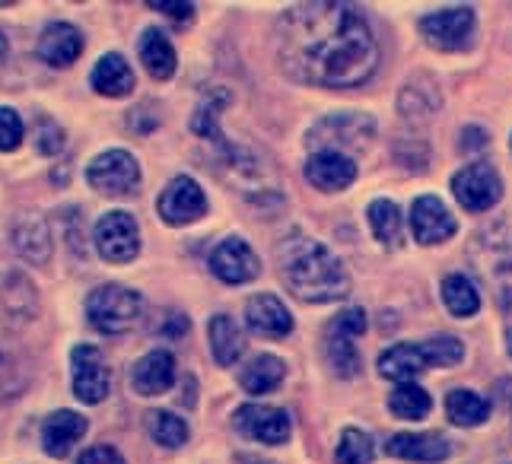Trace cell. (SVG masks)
<instances>
[{"label":"cell","instance_id":"6da1fadb","mask_svg":"<svg viewBox=\"0 0 512 464\" xmlns=\"http://www.w3.org/2000/svg\"><path fill=\"white\" fill-rule=\"evenodd\" d=\"M277 55L287 74L312 86H363L379 67L366 16L350 4H299L277 23Z\"/></svg>","mask_w":512,"mask_h":464},{"label":"cell","instance_id":"7a4b0ae2","mask_svg":"<svg viewBox=\"0 0 512 464\" xmlns=\"http://www.w3.org/2000/svg\"><path fill=\"white\" fill-rule=\"evenodd\" d=\"M280 277L306 302H338L350 293V277L331 248L315 242L306 232H287L277 248Z\"/></svg>","mask_w":512,"mask_h":464},{"label":"cell","instance_id":"3957f363","mask_svg":"<svg viewBox=\"0 0 512 464\" xmlns=\"http://www.w3.org/2000/svg\"><path fill=\"white\" fill-rule=\"evenodd\" d=\"M376 137V121L366 112H334L319 118L306 134V144L312 153H353V150H366L369 140Z\"/></svg>","mask_w":512,"mask_h":464},{"label":"cell","instance_id":"277c9868","mask_svg":"<svg viewBox=\"0 0 512 464\" xmlns=\"http://www.w3.org/2000/svg\"><path fill=\"white\" fill-rule=\"evenodd\" d=\"M144 312V299L137 290L121 287V283H102L86 296V318L102 334H125L137 325Z\"/></svg>","mask_w":512,"mask_h":464},{"label":"cell","instance_id":"5b68a950","mask_svg":"<svg viewBox=\"0 0 512 464\" xmlns=\"http://www.w3.org/2000/svg\"><path fill=\"white\" fill-rule=\"evenodd\" d=\"M93 239H96V252L105 261H112V264H128L140 252L137 220L131 217V213H125V210L102 213L96 229H93Z\"/></svg>","mask_w":512,"mask_h":464},{"label":"cell","instance_id":"8992f818","mask_svg":"<svg viewBox=\"0 0 512 464\" xmlns=\"http://www.w3.org/2000/svg\"><path fill=\"white\" fill-rule=\"evenodd\" d=\"M455 201L471 213H484L503 198V178L490 163H471L452 178Z\"/></svg>","mask_w":512,"mask_h":464},{"label":"cell","instance_id":"52a82bcc","mask_svg":"<svg viewBox=\"0 0 512 464\" xmlns=\"http://www.w3.org/2000/svg\"><path fill=\"white\" fill-rule=\"evenodd\" d=\"M86 182L99 194H131L140 185V166L128 150H105L86 166Z\"/></svg>","mask_w":512,"mask_h":464},{"label":"cell","instance_id":"ba28073f","mask_svg":"<svg viewBox=\"0 0 512 464\" xmlns=\"http://www.w3.org/2000/svg\"><path fill=\"white\" fill-rule=\"evenodd\" d=\"M70 372H74V395L83 404H102L112 391V372L102 353L90 344H80L70 353Z\"/></svg>","mask_w":512,"mask_h":464},{"label":"cell","instance_id":"9c48e42d","mask_svg":"<svg viewBox=\"0 0 512 464\" xmlns=\"http://www.w3.org/2000/svg\"><path fill=\"white\" fill-rule=\"evenodd\" d=\"M156 210H160L163 223L169 226H188L194 220H201L207 213V194L201 191V185L188 175H175L172 182L163 188L160 201H156Z\"/></svg>","mask_w":512,"mask_h":464},{"label":"cell","instance_id":"30bf717a","mask_svg":"<svg viewBox=\"0 0 512 464\" xmlns=\"http://www.w3.org/2000/svg\"><path fill=\"white\" fill-rule=\"evenodd\" d=\"M236 430L264 445H284L293 433V420L284 407L271 404H242L236 410Z\"/></svg>","mask_w":512,"mask_h":464},{"label":"cell","instance_id":"8fae6325","mask_svg":"<svg viewBox=\"0 0 512 464\" xmlns=\"http://www.w3.org/2000/svg\"><path fill=\"white\" fill-rule=\"evenodd\" d=\"M420 32L433 48L443 51H458L471 42L474 32V10L471 7H452V10H439L427 13L420 20Z\"/></svg>","mask_w":512,"mask_h":464},{"label":"cell","instance_id":"7c38bea8","mask_svg":"<svg viewBox=\"0 0 512 464\" xmlns=\"http://www.w3.org/2000/svg\"><path fill=\"white\" fill-rule=\"evenodd\" d=\"M210 271L223 283H249L261 274V261L252 252L249 242L239 236H229L210 252Z\"/></svg>","mask_w":512,"mask_h":464},{"label":"cell","instance_id":"4fadbf2b","mask_svg":"<svg viewBox=\"0 0 512 464\" xmlns=\"http://www.w3.org/2000/svg\"><path fill=\"white\" fill-rule=\"evenodd\" d=\"M411 229L420 245H439L455 236V217L436 194H423L411 207Z\"/></svg>","mask_w":512,"mask_h":464},{"label":"cell","instance_id":"5bb4252c","mask_svg":"<svg viewBox=\"0 0 512 464\" xmlns=\"http://www.w3.org/2000/svg\"><path fill=\"white\" fill-rule=\"evenodd\" d=\"M353 178H357V163L347 153L325 150L306 159V182L319 191H344L347 185H353Z\"/></svg>","mask_w":512,"mask_h":464},{"label":"cell","instance_id":"9a60e30c","mask_svg":"<svg viewBox=\"0 0 512 464\" xmlns=\"http://www.w3.org/2000/svg\"><path fill=\"white\" fill-rule=\"evenodd\" d=\"M175 385V356L169 350H150L131 369V388L140 398H156Z\"/></svg>","mask_w":512,"mask_h":464},{"label":"cell","instance_id":"2e32d148","mask_svg":"<svg viewBox=\"0 0 512 464\" xmlns=\"http://www.w3.org/2000/svg\"><path fill=\"white\" fill-rule=\"evenodd\" d=\"M90 423L77 410H55L45 423H42V449L51 458H67L70 449L86 436Z\"/></svg>","mask_w":512,"mask_h":464},{"label":"cell","instance_id":"e0dca14e","mask_svg":"<svg viewBox=\"0 0 512 464\" xmlns=\"http://www.w3.org/2000/svg\"><path fill=\"white\" fill-rule=\"evenodd\" d=\"M245 321H249V328L261 337H287L293 331L290 309L271 293H258L245 302Z\"/></svg>","mask_w":512,"mask_h":464},{"label":"cell","instance_id":"ac0fdd59","mask_svg":"<svg viewBox=\"0 0 512 464\" xmlns=\"http://www.w3.org/2000/svg\"><path fill=\"white\" fill-rule=\"evenodd\" d=\"M385 452L392 458L401 461H420V464H436V461H446L452 445L446 436L439 433H398L388 439Z\"/></svg>","mask_w":512,"mask_h":464},{"label":"cell","instance_id":"d6986e66","mask_svg":"<svg viewBox=\"0 0 512 464\" xmlns=\"http://www.w3.org/2000/svg\"><path fill=\"white\" fill-rule=\"evenodd\" d=\"M83 55V32L70 23H48L39 35V58L51 67H70Z\"/></svg>","mask_w":512,"mask_h":464},{"label":"cell","instance_id":"ffe728a7","mask_svg":"<svg viewBox=\"0 0 512 464\" xmlns=\"http://www.w3.org/2000/svg\"><path fill=\"white\" fill-rule=\"evenodd\" d=\"M427 369H430V360L423 344H411V341L395 344L379 356V376L392 382H411Z\"/></svg>","mask_w":512,"mask_h":464},{"label":"cell","instance_id":"44dd1931","mask_svg":"<svg viewBox=\"0 0 512 464\" xmlns=\"http://www.w3.org/2000/svg\"><path fill=\"white\" fill-rule=\"evenodd\" d=\"M137 55H140V64L147 67V74L153 80H169L175 74V64H179V58H175V48L172 42L166 39L163 29H144L140 32V42H137Z\"/></svg>","mask_w":512,"mask_h":464},{"label":"cell","instance_id":"7402d4cb","mask_svg":"<svg viewBox=\"0 0 512 464\" xmlns=\"http://www.w3.org/2000/svg\"><path fill=\"white\" fill-rule=\"evenodd\" d=\"M90 83L99 96H109V99H121V96H128L131 89H134V70L131 64L121 58V55H102L93 67V74H90Z\"/></svg>","mask_w":512,"mask_h":464},{"label":"cell","instance_id":"603a6c76","mask_svg":"<svg viewBox=\"0 0 512 464\" xmlns=\"http://www.w3.org/2000/svg\"><path fill=\"white\" fill-rule=\"evenodd\" d=\"M207 334H210V353H214V360L220 366H236L245 350V337L236 325V318L226 312L214 315L207 325Z\"/></svg>","mask_w":512,"mask_h":464},{"label":"cell","instance_id":"cb8c5ba5","mask_svg":"<svg viewBox=\"0 0 512 464\" xmlns=\"http://www.w3.org/2000/svg\"><path fill=\"white\" fill-rule=\"evenodd\" d=\"M284 376H287L284 360L274 356V353H261L242 369L239 382H242L245 391H249V395H268V391H274L280 382H284Z\"/></svg>","mask_w":512,"mask_h":464},{"label":"cell","instance_id":"d4e9b609","mask_svg":"<svg viewBox=\"0 0 512 464\" xmlns=\"http://www.w3.org/2000/svg\"><path fill=\"white\" fill-rule=\"evenodd\" d=\"M446 414L455 426H481L490 417V401L471 388H455L446 395Z\"/></svg>","mask_w":512,"mask_h":464},{"label":"cell","instance_id":"484cf974","mask_svg":"<svg viewBox=\"0 0 512 464\" xmlns=\"http://www.w3.org/2000/svg\"><path fill=\"white\" fill-rule=\"evenodd\" d=\"M439 293H443L446 309L455 318H471L474 312L481 309V293L471 283V277H465V274H449L443 280V287H439Z\"/></svg>","mask_w":512,"mask_h":464},{"label":"cell","instance_id":"4316f807","mask_svg":"<svg viewBox=\"0 0 512 464\" xmlns=\"http://www.w3.org/2000/svg\"><path fill=\"white\" fill-rule=\"evenodd\" d=\"M430 407H433L430 391H423L414 382H401L392 391V398H388V410H392V414L401 417V420H423L430 414Z\"/></svg>","mask_w":512,"mask_h":464},{"label":"cell","instance_id":"83f0119b","mask_svg":"<svg viewBox=\"0 0 512 464\" xmlns=\"http://www.w3.org/2000/svg\"><path fill=\"white\" fill-rule=\"evenodd\" d=\"M366 217H369V226H373V236H376L382 245L392 248V245H398V242H401L404 220H401V210H398V204H392V201L379 198V201L369 204Z\"/></svg>","mask_w":512,"mask_h":464},{"label":"cell","instance_id":"f1b7e54d","mask_svg":"<svg viewBox=\"0 0 512 464\" xmlns=\"http://www.w3.org/2000/svg\"><path fill=\"white\" fill-rule=\"evenodd\" d=\"M147 430L153 442L166 445V449H179L188 442V423L179 414H169V410H153L147 417Z\"/></svg>","mask_w":512,"mask_h":464},{"label":"cell","instance_id":"f546056e","mask_svg":"<svg viewBox=\"0 0 512 464\" xmlns=\"http://www.w3.org/2000/svg\"><path fill=\"white\" fill-rule=\"evenodd\" d=\"M478 248L481 252H487L481 258V267H484V274H490L493 280H503L512 274V255H509V248H512V236L506 232L503 239H493L484 232V236H478Z\"/></svg>","mask_w":512,"mask_h":464},{"label":"cell","instance_id":"4dcf8cb0","mask_svg":"<svg viewBox=\"0 0 512 464\" xmlns=\"http://www.w3.org/2000/svg\"><path fill=\"white\" fill-rule=\"evenodd\" d=\"M16 248L29 258V261H48V252H51V239H48V229L45 223H23L16 229Z\"/></svg>","mask_w":512,"mask_h":464},{"label":"cell","instance_id":"1f68e13d","mask_svg":"<svg viewBox=\"0 0 512 464\" xmlns=\"http://www.w3.org/2000/svg\"><path fill=\"white\" fill-rule=\"evenodd\" d=\"M376 455L373 449V439H369L363 430L357 426H350V430L341 433V442H338V464H369Z\"/></svg>","mask_w":512,"mask_h":464},{"label":"cell","instance_id":"d6a6232c","mask_svg":"<svg viewBox=\"0 0 512 464\" xmlns=\"http://www.w3.org/2000/svg\"><path fill=\"white\" fill-rule=\"evenodd\" d=\"M328 363L334 366L338 376L353 379L360 372V353L353 347L350 337H338V334H328Z\"/></svg>","mask_w":512,"mask_h":464},{"label":"cell","instance_id":"836d02e7","mask_svg":"<svg viewBox=\"0 0 512 464\" xmlns=\"http://www.w3.org/2000/svg\"><path fill=\"white\" fill-rule=\"evenodd\" d=\"M423 350H427L430 366H455V363H462V356H465V344L452 334L430 337V341H423Z\"/></svg>","mask_w":512,"mask_h":464},{"label":"cell","instance_id":"e575fe53","mask_svg":"<svg viewBox=\"0 0 512 464\" xmlns=\"http://www.w3.org/2000/svg\"><path fill=\"white\" fill-rule=\"evenodd\" d=\"M23 134H26L23 118L13 109H4V105H0V153H13L23 144Z\"/></svg>","mask_w":512,"mask_h":464},{"label":"cell","instance_id":"d590c367","mask_svg":"<svg viewBox=\"0 0 512 464\" xmlns=\"http://www.w3.org/2000/svg\"><path fill=\"white\" fill-rule=\"evenodd\" d=\"M35 150L45 156H55L64 150V131L48 115H42L39 124H35Z\"/></svg>","mask_w":512,"mask_h":464},{"label":"cell","instance_id":"8d00e7d4","mask_svg":"<svg viewBox=\"0 0 512 464\" xmlns=\"http://www.w3.org/2000/svg\"><path fill=\"white\" fill-rule=\"evenodd\" d=\"M366 331V312L363 309H344L341 315L331 318L328 334H338V337H360Z\"/></svg>","mask_w":512,"mask_h":464},{"label":"cell","instance_id":"74e56055","mask_svg":"<svg viewBox=\"0 0 512 464\" xmlns=\"http://www.w3.org/2000/svg\"><path fill=\"white\" fill-rule=\"evenodd\" d=\"M77 464H125V458H121V452L112 449V445H93V449H86L80 455Z\"/></svg>","mask_w":512,"mask_h":464},{"label":"cell","instance_id":"f35d334b","mask_svg":"<svg viewBox=\"0 0 512 464\" xmlns=\"http://www.w3.org/2000/svg\"><path fill=\"white\" fill-rule=\"evenodd\" d=\"M150 10L166 13L169 20H175V23H188L191 16H194V7L191 4H169V0H150Z\"/></svg>","mask_w":512,"mask_h":464},{"label":"cell","instance_id":"ab89813d","mask_svg":"<svg viewBox=\"0 0 512 464\" xmlns=\"http://www.w3.org/2000/svg\"><path fill=\"white\" fill-rule=\"evenodd\" d=\"M487 147V131L481 128H465L462 131V150H484Z\"/></svg>","mask_w":512,"mask_h":464},{"label":"cell","instance_id":"60d3db41","mask_svg":"<svg viewBox=\"0 0 512 464\" xmlns=\"http://www.w3.org/2000/svg\"><path fill=\"white\" fill-rule=\"evenodd\" d=\"M4 55H7V39H4V32H0V61H4Z\"/></svg>","mask_w":512,"mask_h":464},{"label":"cell","instance_id":"b9f144b4","mask_svg":"<svg viewBox=\"0 0 512 464\" xmlns=\"http://www.w3.org/2000/svg\"><path fill=\"white\" fill-rule=\"evenodd\" d=\"M239 464H268V461H261V458H249V455H245Z\"/></svg>","mask_w":512,"mask_h":464},{"label":"cell","instance_id":"7bdbcfd3","mask_svg":"<svg viewBox=\"0 0 512 464\" xmlns=\"http://www.w3.org/2000/svg\"><path fill=\"white\" fill-rule=\"evenodd\" d=\"M506 344H509V353H512V328L506 331Z\"/></svg>","mask_w":512,"mask_h":464}]
</instances>
